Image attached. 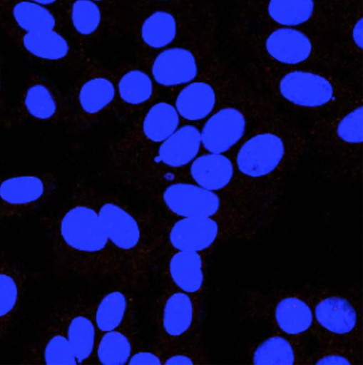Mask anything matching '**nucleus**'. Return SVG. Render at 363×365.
<instances>
[{"label":"nucleus","mask_w":363,"mask_h":365,"mask_svg":"<svg viewBox=\"0 0 363 365\" xmlns=\"http://www.w3.org/2000/svg\"><path fill=\"white\" fill-rule=\"evenodd\" d=\"M299 351L295 344L280 335L267 338L261 342L252 354L254 364H300Z\"/></svg>","instance_id":"2f4dec72"},{"label":"nucleus","mask_w":363,"mask_h":365,"mask_svg":"<svg viewBox=\"0 0 363 365\" xmlns=\"http://www.w3.org/2000/svg\"><path fill=\"white\" fill-rule=\"evenodd\" d=\"M38 4L51 8L56 5L60 0H29Z\"/></svg>","instance_id":"58836bf2"},{"label":"nucleus","mask_w":363,"mask_h":365,"mask_svg":"<svg viewBox=\"0 0 363 365\" xmlns=\"http://www.w3.org/2000/svg\"><path fill=\"white\" fill-rule=\"evenodd\" d=\"M96 1H101V0H96Z\"/></svg>","instance_id":"a19ab883"},{"label":"nucleus","mask_w":363,"mask_h":365,"mask_svg":"<svg viewBox=\"0 0 363 365\" xmlns=\"http://www.w3.org/2000/svg\"><path fill=\"white\" fill-rule=\"evenodd\" d=\"M306 131L311 148H317L332 158L344 172L351 176L362 175V95L338 111L314 118Z\"/></svg>","instance_id":"423d86ee"},{"label":"nucleus","mask_w":363,"mask_h":365,"mask_svg":"<svg viewBox=\"0 0 363 365\" xmlns=\"http://www.w3.org/2000/svg\"><path fill=\"white\" fill-rule=\"evenodd\" d=\"M353 348L328 346L322 351L316 354L312 364H353L356 355Z\"/></svg>","instance_id":"c9c22d12"},{"label":"nucleus","mask_w":363,"mask_h":365,"mask_svg":"<svg viewBox=\"0 0 363 365\" xmlns=\"http://www.w3.org/2000/svg\"><path fill=\"white\" fill-rule=\"evenodd\" d=\"M181 122L173 102L155 100L140 112L133 128L116 143V149L124 154L141 152L138 158L168 138Z\"/></svg>","instance_id":"f3484780"},{"label":"nucleus","mask_w":363,"mask_h":365,"mask_svg":"<svg viewBox=\"0 0 363 365\" xmlns=\"http://www.w3.org/2000/svg\"><path fill=\"white\" fill-rule=\"evenodd\" d=\"M98 215L121 267L122 287L140 289L157 256L155 219L111 194L93 192Z\"/></svg>","instance_id":"20e7f679"},{"label":"nucleus","mask_w":363,"mask_h":365,"mask_svg":"<svg viewBox=\"0 0 363 365\" xmlns=\"http://www.w3.org/2000/svg\"><path fill=\"white\" fill-rule=\"evenodd\" d=\"M165 253L162 268L164 286L200 296L205 285L206 254L189 250Z\"/></svg>","instance_id":"b1692460"},{"label":"nucleus","mask_w":363,"mask_h":365,"mask_svg":"<svg viewBox=\"0 0 363 365\" xmlns=\"http://www.w3.org/2000/svg\"><path fill=\"white\" fill-rule=\"evenodd\" d=\"M73 113L61 93L46 78L33 73L26 79L16 108L3 122L5 127L27 123L71 124Z\"/></svg>","instance_id":"ddd939ff"},{"label":"nucleus","mask_w":363,"mask_h":365,"mask_svg":"<svg viewBox=\"0 0 363 365\" xmlns=\"http://www.w3.org/2000/svg\"><path fill=\"white\" fill-rule=\"evenodd\" d=\"M55 311L77 364H93L98 332L92 317L91 302H73Z\"/></svg>","instance_id":"4be33fe9"},{"label":"nucleus","mask_w":363,"mask_h":365,"mask_svg":"<svg viewBox=\"0 0 363 365\" xmlns=\"http://www.w3.org/2000/svg\"><path fill=\"white\" fill-rule=\"evenodd\" d=\"M201 150L200 127L185 123L148 151V163L142 165L148 166V177L160 178L158 180L170 178L175 177L174 173L186 169Z\"/></svg>","instance_id":"dca6fc26"},{"label":"nucleus","mask_w":363,"mask_h":365,"mask_svg":"<svg viewBox=\"0 0 363 365\" xmlns=\"http://www.w3.org/2000/svg\"><path fill=\"white\" fill-rule=\"evenodd\" d=\"M70 17L78 34L88 35L98 28L101 12L98 6L91 0H76L71 6Z\"/></svg>","instance_id":"f704fd0d"},{"label":"nucleus","mask_w":363,"mask_h":365,"mask_svg":"<svg viewBox=\"0 0 363 365\" xmlns=\"http://www.w3.org/2000/svg\"><path fill=\"white\" fill-rule=\"evenodd\" d=\"M311 307L315 328L324 344L354 349L359 340L361 318L350 298L327 294L317 298Z\"/></svg>","instance_id":"4468645a"},{"label":"nucleus","mask_w":363,"mask_h":365,"mask_svg":"<svg viewBox=\"0 0 363 365\" xmlns=\"http://www.w3.org/2000/svg\"><path fill=\"white\" fill-rule=\"evenodd\" d=\"M234 24L297 27L333 34L334 19L322 0H240Z\"/></svg>","instance_id":"1a4fd4ad"},{"label":"nucleus","mask_w":363,"mask_h":365,"mask_svg":"<svg viewBox=\"0 0 363 365\" xmlns=\"http://www.w3.org/2000/svg\"><path fill=\"white\" fill-rule=\"evenodd\" d=\"M334 19L339 14L363 6V0H322Z\"/></svg>","instance_id":"4c0bfd02"},{"label":"nucleus","mask_w":363,"mask_h":365,"mask_svg":"<svg viewBox=\"0 0 363 365\" xmlns=\"http://www.w3.org/2000/svg\"><path fill=\"white\" fill-rule=\"evenodd\" d=\"M158 182L150 195L173 217H225L250 220L255 215L233 197L205 189L188 178L173 177Z\"/></svg>","instance_id":"6e6552de"},{"label":"nucleus","mask_w":363,"mask_h":365,"mask_svg":"<svg viewBox=\"0 0 363 365\" xmlns=\"http://www.w3.org/2000/svg\"><path fill=\"white\" fill-rule=\"evenodd\" d=\"M186 169L185 176L188 180L209 190L230 196L249 208L242 200L230 153L200 152Z\"/></svg>","instance_id":"6ab92c4d"},{"label":"nucleus","mask_w":363,"mask_h":365,"mask_svg":"<svg viewBox=\"0 0 363 365\" xmlns=\"http://www.w3.org/2000/svg\"><path fill=\"white\" fill-rule=\"evenodd\" d=\"M252 84L275 106L314 118L338 111L362 94L354 80L319 67H285L250 61Z\"/></svg>","instance_id":"7ed1b4c3"},{"label":"nucleus","mask_w":363,"mask_h":365,"mask_svg":"<svg viewBox=\"0 0 363 365\" xmlns=\"http://www.w3.org/2000/svg\"><path fill=\"white\" fill-rule=\"evenodd\" d=\"M234 31L252 61L337 70L334 34L264 25L234 24Z\"/></svg>","instance_id":"39448f33"},{"label":"nucleus","mask_w":363,"mask_h":365,"mask_svg":"<svg viewBox=\"0 0 363 365\" xmlns=\"http://www.w3.org/2000/svg\"><path fill=\"white\" fill-rule=\"evenodd\" d=\"M200 75L195 56L183 48H168L160 53L151 66V77L162 87H181Z\"/></svg>","instance_id":"393cba45"},{"label":"nucleus","mask_w":363,"mask_h":365,"mask_svg":"<svg viewBox=\"0 0 363 365\" xmlns=\"http://www.w3.org/2000/svg\"><path fill=\"white\" fill-rule=\"evenodd\" d=\"M0 18L23 31L58 29L54 11L29 0H0Z\"/></svg>","instance_id":"cd10ccee"},{"label":"nucleus","mask_w":363,"mask_h":365,"mask_svg":"<svg viewBox=\"0 0 363 365\" xmlns=\"http://www.w3.org/2000/svg\"><path fill=\"white\" fill-rule=\"evenodd\" d=\"M24 364H77L63 327L53 310L21 354Z\"/></svg>","instance_id":"aec40b11"},{"label":"nucleus","mask_w":363,"mask_h":365,"mask_svg":"<svg viewBox=\"0 0 363 365\" xmlns=\"http://www.w3.org/2000/svg\"><path fill=\"white\" fill-rule=\"evenodd\" d=\"M248 221L225 217L155 219L158 252L189 250L207 254Z\"/></svg>","instance_id":"9d476101"},{"label":"nucleus","mask_w":363,"mask_h":365,"mask_svg":"<svg viewBox=\"0 0 363 365\" xmlns=\"http://www.w3.org/2000/svg\"><path fill=\"white\" fill-rule=\"evenodd\" d=\"M271 315L277 329L288 336H302L314 327L311 305L297 295H286L277 299Z\"/></svg>","instance_id":"c756f323"},{"label":"nucleus","mask_w":363,"mask_h":365,"mask_svg":"<svg viewBox=\"0 0 363 365\" xmlns=\"http://www.w3.org/2000/svg\"><path fill=\"white\" fill-rule=\"evenodd\" d=\"M3 98H2V78H1V71L0 66V110L2 107Z\"/></svg>","instance_id":"ea45409f"},{"label":"nucleus","mask_w":363,"mask_h":365,"mask_svg":"<svg viewBox=\"0 0 363 365\" xmlns=\"http://www.w3.org/2000/svg\"><path fill=\"white\" fill-rule=\"evenodd\" d=\"M310 149L307 131L270 101L230 153L245 205L257 213L274 203L292 170Z\"/></svg>","instance_id":"f257e3e1"},{"label":"nucleus","mask_w":363,"mask_h":365,"mask_svg":"<svg viewBox=\"0 0 363 365\" xmlns=\"http://www.w3.org/2000/svg\"><path fill=\"white\" fill-rule=\"evenodd\" d=\"M50 240L53 269L60 279L113 278L123 274L98 215L93 193L78 190L57 214L44 217Z\"/></svg>","instance_id":"f03ea898"},{"label":"nucleus","mask_w":363,"mask_h":365,"mask_svg":"<svg viewBox=\"0 0 363 365\" xmlns=\"http://www.w3.org/2000/svg\"><path fill=\"white\" fill-rule=\"evenodd\" d=\"M176 21L174 17L165 11H156L143 22L141 36L150 47L160 48L169 44L176 35Z\"/></svg>","instance_id":"473e14b6"},{"label":"nucleus","mask_w":363,"mask_h":365,"mask_svg":"<svg viewBox=\"0 0 363 365\" xmlns=\"http://www.w3.org/2000/svg\"><path fill=\"white\" fill-rule=\"evenodd\" d=\"M27 273L14 262H0V341L14 329L24 297Z\"/></svg>","instance_id":"a878e982"},{"label":"nucleus","mask_w":363,"mask_h":365,"mask_svg":"<svg viewBox=\"0 0 363 365\" xmlns=\"http://www.w3.org/2000/svg\"><path fill=\"white\" fill-rule=\"evenodd\" d=\"M269 102L250 83L237 92L203 121L201 152L230 153L246 137Z\"/></svg>","instance_id":"0eeeda50"},{"label":"nucleus","mask_w":363,"mask_h":365,"mask_svg":"<svg viewBox=\"0 0 363 365\" xmlns=\"http://www.w3.org/2000/svg\"><path fill=\"white\" fill-rule=\"evenodd\" d=\"M163 363V357L162 350L160 346L156 344L151 347L135 349L127 364L162 365Z\"/></svg>","instance_id":"e433bc0d"},{"label":"nucleus","mask_w":363,"mask_h":365,"mask_svg":"<svg viewBox=\"0 0 363 365\" xmlns=\"http://www.w3.org/2000/svg\"><path fill=\"white\" fill-rule=\"evenodd\" d=\"M73 118L69 133L89 128L116 105V84L113 78L101 74L81 79L73 91Z\"/></svg>","instance_id":"a211bd4d"},{"label":"nucleus","mask_w":363,"mask_h":365,"mask_svg":"<svg viewBox=\"0 0 363 365\" xmlns=\"http://www.w3.org/2000/svg\"><path fill=\"white\" fill-rule=\"evenodd\" d=\"M56 185L51 173L0 178V220L26 215L47 202Z\"/></svg>","instance_id":"2eb2a0df"},{"label":"nucleus","mask_w":363,"mask_h":365,"mask_svg":"<svg viewBox=\"0 0 363 365\" xmlns=\"http://www.w3.org/2000/svg\"><path fill=\"white\" fill-rule=\"evenodd\" d=\"M136 341L135 327L98 334L93 364H127L135 350Z\"/></svg>","instance_id":"7c9ffc66"},{"label":"nucleus","mask_w":363,"mask_h":365,"mask_svg":"<svg viewBox=\"0 0 363 365\" xmlns=\"http://www.w3.org/2000/svg\"><path fill=\"white\" fill-rule=\"evenodd\" d=\"M155 320L157 344L161 350L200 339V296L164 286Z\"/></svg>","instance_id":"f8f14e48"},{"label":"nucleus","mask_w":363,"mask_h":365,"mask_svg":"<svg viewBox=\"0 0 363 365\" xmlns=\"http://www.w3.org/2000/svg\"><path fill=\"white\" fill-rule=\"evenodd\" d=\"M155 83L153 78L140 69L126 71L116 81V104L127 113H140L155 101L158 91Z\"/></svg>","instance_id":"c85d7f7f"},{"label":"nucleus","mask_w":363,"mask_h":365,"mask_svg":"<svg viewBox=\"0 0 363 365\" xmlns=\"http://www.w3.org/2000/svg\"><path fill=\"white\" fill-rule=\"evenodd\" d=\"M0 29L27 56L46 63H60L68 58L71 47L58 29L23 31L0 18Z\"/></svg>","instance_id":"5701e85b"},{"label":"nucleus","mask_w":363,"mask_h":365,"mask_svg":"<svg viewBox=\"0 0 363 365\" xmlns=\"http://www.w3.org/2000/svg\"><path fill=\"white\" fill-rule=\"evenodd\" d=\"M125 289L108 290L91 302L92 317L98 334L135 327L133 302Z\"/></svg>","instance_id":"bb28decb"},{"label":"nucleus","mask_w":363,"mask_h":365,"mask_svg":"<svg viewBox=\"0 0 363 365\" xmlns=\"http://www.w3.org/2000/svg\"><path fill=\"white\" fill-rule=\"evenodd\" d=\"M164 365L203 364L208 363V354L200 339L178 344L162 350Z\"/></svg>","instance_id":"72a5a7b5"},{"label":"nucleus","mask_w":363,"mask_h":365,"mask_svg":"<svg viewBox=\"0 0 363 365\" xmlns=\"http://www.w3.org/2000/svg\"><path fill=\"white\" fill-rule=\"evenodd\" d=\"M249 83L234 66L220 64L203 78L181 86L173 103L182 121L197 124Z\"/></svg>","instance_id":"9b49d317"},{"label":"nucleus","mask_w":363,"mask_h":365,"mask_svg":"<svg viewBox=\"0 0 363 365\" xmlns=\"http://www.w3.org/2000/svg\"><path fill=\"white\" fill-rule=\"evenodd\" d=\"M337 69L349 72L359 80L363 62V6L334 17Z\"/></svg>","instance_id":"412c9836"}]
</instances>
